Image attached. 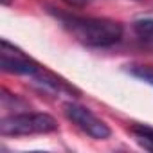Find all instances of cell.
Masks as SVG:
<instances>
[{
  "label": "cell",
  "instance_id": "7",
  "mask_svg": "<svg viewBox=\"0 0 153 153\" xmlns=\"http://www.w3.org/2000/svg\"><path fill=\"white\" fill-rule=\"evenodd\" d=\"M133 33L146 42H153V18H139L133 22Z\"/></svg>",
  "mask_w": 153,
  "mask_h": 153
},
{
  "label": "cell",
  "instance_id": "4",
  "mask_svg": "<svg viewBox=\"0 0 153 153\" xmlns=\"http://www.w3.org/2000/svg\"><path fill=\"white\" fill-rule=\"evenodd\" d=\"M0 68L9 74H18V76H36L42 72V65L31 59L25 52L11 45L7 40H2V51H0Z\"/></svg>",
  "mask_w": 153,
  "mask_h": 153
},
{
  "label": "cell",
  "instance_id": "1",
  "mask_svg": "<svg viewBox=\"0 0 153 153\" xmlns=\"http://www.w3.org/2000/svg\"><path fill=\"white\" fill-rule=\"evenodd\" d=\"M61 24L88 47H112L123 38V25L106 18L92 16H76V15H59Z\"/></svg>",
  "mask_w": 153,
  "mask_h": 153
},
{
  "label": "cell",
  "instance_id": "6",
  "mask_svg": "<svg viewBox=\"0 0 153 153\" xmlns=\"http://www.w3.org/2000/svg\"><path fill=\"white\" fill-rule=\"evenodd\" d=\"M126 72H130L133 78L146 81L149 85H153V67L151 65H139V63H131L126 65Z\"/></svg>",
  "mask_w": 153,
  "mask_h": 153
},
{
  "label": "cell",
  "instance_id": "8",
  "mask_svg": "<svg viewBox=\"0 0 153 153\" xmlns=\"http://www.w3.org/2000/svg\"><path fill=\"white\" fill-rule=\"evenodd\" d=\"M65 2H67L68 6H74V7H83V6L90 4L92 0H65Z\"/></svg>",
  "mask_w": 153,
  "mask_h": 153
},
{
  "label": "cell",
  "instance_id": "3",
  "mask_svg": "<svg viewBox=\"0 0 153 153\" xmlns=\"http://www.w3.org/2000/svg\"><path fill=\"white\" fill-rule=\"evenodd\" d=\"M65 110V115L68 121H72L79 130H83L87 135H90L92 139H97V140H105L112 135V130L110 126L101 121L92 110H88L87 106L83 105H78V103H67L63 106Z\"/></svg>",
  "mask_w": 153,
  "mask_h": 153
},
{
  "label": "cell",
  "instance_id": "9",
  "mask_svg": "<svg viewBox=\"0 0 153 153\" xmlns=\"http://www.w3.org/2000/svg\"><path fill=\"white\" fill-rule=\"evenodd\" d=\"M0 2H2L4 6H11V0H0Z\"/></svg>",
  "mask_w": 153,
  "mask_h": 153
},
{
  "label": "cell",
  "instance_id": "2",
  "mask_svg": "<svg viewBox=\"0 0 153 153\" xmlns=\"http://www.w3.org/2000/svg\"><path fill=\"white\" fill-rule=\"evenodd\" d=\"M56 130H58L56 119L43 112H20L13 115H6L0 121V133L4 137L51 133Z\"/></svg>",
  "mask_w": 153,
  "mask_h": 153
},
{
  "label": "cell",
  "instance_id": "5",
  "mask_svg": "<svg viewBox=\"0 0 153 153\" xmlns=\"http://www.w3.org/2000/svg\"><path fill=\"white\" fill-rule=\"evenodd\" d=\"M131 135L135 137L137 144L140 148H144L146 151H151L153 153V128L151 126H146V124H133L130 128Z\"/></svg>",
  "mask_w": 153,
  "mask_h": 153
}]
</instances>
